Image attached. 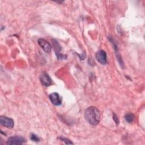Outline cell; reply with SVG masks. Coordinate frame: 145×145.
Returning <instances> with one entry per match:
<instances>
[{
	"mask_svg": "<svg viewBox=\"0 0 145 145\" xmlns=\"http://www.w3.org/2000/svg\"><path fill=\"white\" fill-rule=\"evenodd\" d=\"M84 118L89 124L96 125L100 120V111L95 106H89L85 110Z\"/></svg>",
	"mask_w": 145,
	"mask_h": 145,
	"instance_id": "obj_1",
	"label": "cell"
},
{
	"mask_svg": "<svg viewBox=\"0 0 145 145\" xmlns=\"http://www.w3.org/2000/svg\"><path fill=\"white\" fill-rule=\"evenodd\" d=\"M52 46L54 49V50L55 52L56 55L58 59H65L66 58V56L62 54L61 53V47L58 43V42L56 40V39H52Z\"/></svg>",
	"mask_w": 145,
	"mask_h": 145,
	"instance_id": "obj_2",
	"label": "cell"
},
{
	"mask_svg": "<svg viewBox=\"0 0 145 145\" xmlns=\"http://www.w3.org/2000/svg\"><path fill=\"white\" fill-rule=\"evenodd\" d=\"M0 123L2 126L9 129H12L14 126V120L5 116H0Z\"/></svg>",
	"mask_w": 145,
	"mask_h": 145,
	"instance_id": "obj_3",
	"label": "cell"
},
{
	"mask_svg": "<svg viewBox=\"0 0 145 145\" xmlns=\"http://www.w3.org/2000/svg\"><path fill=\"white\" fill-rule=\"evenodd\" d=\"M25 142V139L24 138L21 136H14L8 138L7 141V144L9 145L12 144H22Z\"/></svg>",
	"mask_w": 145,
	"mask_h": 145,
	"instance_id": "obj_4",
	"label": "cell"
},
{
	"mask_svg": "<svg viewBox=\"0 0 145 145\" xmlns=\"http://www.w3.org/2000/svg\"><path fill=\"white\" fill-rule=\"evenodd\" d=\"M96 60L102 65H105L107 62V57L106 52L103 50H99L95 55Z\"/></svg>",
	"mask_w": 145,
	"mask_h": 145,
	"instance_id": "obj_5",
	"label": "cell"
},
{
	"mask_svg": "<svg viewBox=\"0 0 145 145\" xmlns=\"http://www.w3.org/2000/svg\"><path fill=\"white\" fill-rule=\"evenodd\" d=\"M37 42L44 52H45L46 53L50 52L52 46H51L50 43L49 42H48L46 40H45L44 39L40 38V39H38Z\"/></svg>",
	"mask_w": 145,
	"mask_h": 145,
	"instance_id": "obj_6",
	"label": "cell"
},
{
	"mask_svg": "<svg viewBox=\"0 0 145 145\" xmlns=\"http://www.w3.org/2000/svg\"><path fill=\"white\" fill-rule=\"evenodd\" d=\"M49 98L53 104L54 105H60L62 103L59 95L57 92H53L49 96Z\"/></svg>",
	"mask_w": 145,
	"mask_h": 145,
	"instance_id": "obj_7",
	"label": "cell"
},
{
	"mask_svg": "<svg viewBox=\"0 0 145 145\" xmlns=\"http://www.w3.org/2000/svg\"><path fill=\"white\" fill-rule=\"evenodd\" d=\"M40 79L41 83L45 86H49L52 84V80L49 75L46 72H44L40 75Z\"/></svg>",
	"mask_w": 145,
	"mask_h": 145,
	"instance_id": "obj_8",
	"label": "cell"
},
{
	"mask_svg": "<svg viewBox=\"0 0 145 145\" xmlns=\"http://www.w3.org/2000/svg\"><path fill=\"white\" fill-rule=\"evenodd\" d=\"M125 119L126 121L128 123H131L133 121V120L134 119V116L133 114H132L131 113H126L125 115Z\"/></svg>",
	"mask_w": 145,
	"mask_h": 145,
	"instance_id": "obj_9",
	"label": "cell"
},
{
	"mask_svg": "<svg viewBox=\"0 0 145 145\" xmlns=\"http://www.w3.org/2000/svg\"><path fill=\"white\" fill-rule=\"evenodd\" d=\"M59 139L62 141H63V142L65 143V144H73V143L72 142H71L70 140L68 139L67 138H64V137H61L59 138Z\"/></svg>",
	"mask_w": 145,
	"mask_h": 145,
	"instance_id": "obj_10",
	"label": "cell"
},
{
	"mask_svg": "<svg viewBox=\"0 0 145 145\" xmlns=\"http://www.w3.org/2000/svg\"><path fill=\"white\" fill-rule=\"evenodd\" d=\"M30 138H31V139L32 140L35 141V142H39V141L40 140V139H39V138L37 137V136L35 134H33V133L31 134V137H30Z\"/></svg>",
	"mask_w": 145,
	"mask_h": 145,
	"instance_id": "obj_11",
	"label": "cell"
},
{
	"mask_svg": "<svg viewBox=\"0 0 145 145\" xmlns=\"http://www.w3.org/2000/svg\"><path fill=\"white\" fill-rule=\"evenodd\" d=\"M113 119L114 120L115 122H116L117 124H118V123H119V120H118V118H117V116H116L115 114H114L113 116Z\"/></svg>",
	"mask_w": 145,
	"mask_h": 145,
	"instance_id": "obj_12",
	"label": "cell"
}]
</instances>
